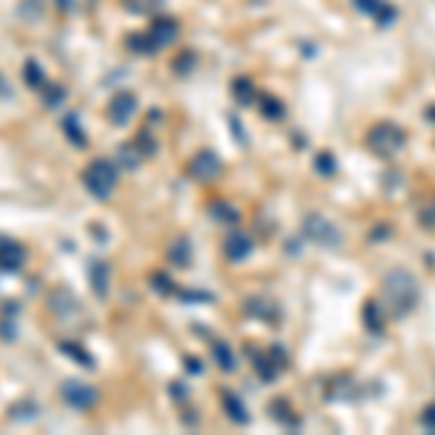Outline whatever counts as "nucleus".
Returning <instances> with one entry per match:
<instances>
[{
    "label": "nucleus",
    "instance_id": "8",
    "mask_svg": "<svg viewBox=\"0 0 435 435\" xmlns=\"http://www.w3.org/2000/svg\"><path fill=\"white\" fill-rule=\"evenodd\" d=\"M189 174L194 180H215L221 174V160L212 151H198L189 163Z\"/></svg>",
    "mask_w": 435,
    "mask_h": 435
},
{
    "label": "nucleus",
    "instance_id": "20",
    "mask_svg": "<svg viewBox=\"0 0 435 435\" xmlns=\"http://www.w3.org/2000/svg\"><path fill=\"white\" fill-rule=\"evenodd\" d=\"M38 412H41V406H38V403H32V401H21V403L12 406L9 418H12V421H32V418H38Z\"/></svg>",
    "mask_w": 435,
    "mask_h": 435
},
{
    "label": "nucleus",
    "instance_id": "2",
    "mask_svg": "<svg viewBox=\"0 0 435 435\" xmlns=\"http://www.w3.org/2000/svg\"><path fill=\"white\" fill-rule=\"evenodd\" d=\"M81 183L84 189H88L96 201H108L110 194H114L117 183H119V174H117V165L99 157V160H93L88 168L81 172Z\"/></svg>",
    "mask_w": 435,
    "mask_h": 435
},
{
    "label": "nucleus",
    "instance_id": "1",
    "mask_svg": "<svg viewBox=\"0 0 435 435\" xmlns=\"http://www.w3.org/2000/svg\"><path fill=\"white\" fill-rule=\"evenodd\" d=\"M415 302H418V282L406 270H395L383 282V307H386V316L403 319L415 307Z\"/></svg>",
    "mask_w": 435,
    "mask_h": 435
},
{
    "label": "nucleus",
    "instance_id": "9",
    "mask_svg": "<svg viewBox=\"0 0 435 435\" xmlns=\"http://www.w3.org/2000/svg\"><path fill=\"white\" fill-rule=\"evenodd\" d=\"M88 282L90 290L96 293V299H108V290H110V264L102 259H90L88 261Z\"/></svg>",
    "mask_w": 435,
    "mask_h": 435
},
{
    "label": "nucleus",
    "instance_id": "10",
    "mask_svg": "<svg viewBox=\"0 0 435 435\" xmlns=\"http://www.w3.org/2000/svg\"><path fill=\"white\" fill-rule=\"evenodd\" d=\"M26 261V250L12 241V238H0V273H18Z\"/></svg>",
    "mask_w": 435,
    "mask_h": 435
},
{
    "label": "nucleus",
    "instance_id": "7",
    "mask_svg": "<svg viewBox=\"0 0 435 435\" xmlns=\"http://www.w3.org/2000/svg\"><path fill=\"white\" fill-rule=\"evenodd\" d=\"M134 114H136V96L128 90H119L108 105V119L114 125H128Z\"/></svg>",
    "mask_w": 435,
    "mask_h": 435
},
{
    "label": "nucleus",
    "instance_id": "22",
    "mask_svg": "<svg viewBox=\"0 0 435 435\" xmlns=\"http://www.w3.org/2000/svg\"><path fill=\"white\" fill-rule=\"evenodd\" d=\"M134 145H136V151L143 154V157H154V154H157V143L151 139V131H139L136 139H134Z\"/></svg>",
    "mask_w": 435,
    "mask_h": 435
},
{
    "label": "nucleus",
    "instance_id": "3",
    "mask_svg": "<svg viewBox=\"0 0 435 435\" xmlns=\"http://www.w3.org/2000/svg\"><path fill=\"white\" fill-rule=\"evenodd\" d=\"M59 392H61L64 403L73 406L76 412H88V409H93V406H96V401H99V392H96V386L84 383V381H73V377L64 381Z\"/></svg>",
    "mask_w": 435,
    "mask_h": 435
},
{
    "label": "nucleus",
    "instance_id": "25",
    "mask_svg": "<svg viewBox=\"0 0 435 435\" xmlns=\"http://www.w3.org/2000/svg\"><path fill=\"white\" fill-rule=\"evenodd\" d=\"M172 261H180V264H186V261H189V241H186V238H180V241L174 244V250H172Z\"/></svg>",
    "mask_w": 435,
    "mask_h": 435
},
{
    "label": "nucleus",
    "instance_id": "11",
    "mask_svg": "<svg viewBox=\"0 0 435 435\" xmlns=\"http://www.w3.org/2000/svg\"><path fill=\"white\" fill-rule=\"evenodd\" d=\"M177 30H180V26H177V21L174 18H165V15H160L157 21H154L151 23V41H154V44H157V50L160 47H165V44H172V41L177 38Z\"/></svg>",
    "mask_w": 435,
    "mask_h": 435
},
{
    "label": "nucleus",
    "instance_id": "13",
    "mask_svg": "<svg viewBox=\"0 0 435 435\" xmlns=\"http://www.w3.org/2000/svg\"><path fill=\"white\" fill-rule=\"evenodd\" d=\"M18 302H6L3 305V314H0V340L3 343H15L18 340Z\"/></svg>",
    "mask_w": 435,
    "mask_h": 435
},
{
    "label": "nucleus",
    "instance_id": "12",
    "mask_svg": "<svg viewBox=\"0 0 435 435\" xmlns=\"http://www.w3.org/2000/svg\"><path fill=\"white\" fill-rule=\"evenodd\" d=\"M55 348L64 354V357H70L76 363V366H81V369H96V363H93V354L88 352V348H81L79 343H73V340H59L55 343Z\"/></svg>",
    "mask_w": 435,
    "mask_h": 435
},
{
    "label": "nucleus",
    "instance_id": "29",
    "mask_svg": "<svg viewBox=\"0 0 435 435\" xmlns=\"http://www.w3.org/2000/svg\"><path fill=\"white\" fill-rule=\"evenodd\" d=\"M316 168H319V172H325V174H331L334 172V160L328 157V154H322V157H316Z\"/></svg>",
    "mask_w": 435,
    "mask_h": 435
},
{
    "label": "nucleus",
    "instance_id": "4",
    "mask_svg": "<svg viewBox=\"0 0 435 435\" xmlns=\"http://www.w3.org/2000/svg\"><path fill=\"white\" fill-rule=\"evenodd\" d=\"M403 145V134L395 128V125H381L369 134V148L377 154V157H392L398 148Z\"/></svg>",
    "mask_w": 435,
    "mask_h": 435
},
{
    "label": "nucleus",
    "instance_id": "18",
    "mask_svg": "<svg viewBox=\"0 0 435 435\" xmlns=\"http://www.w3.org/2000/svg\"><path fill=\"white\" fill-rule=\"evenodd\" d=\"M223 409H227V415L235 421V424H247V412H244V403L238 401L232 392H227V395H223Z\"/></svg>",
    "mask_w": 435,
    "mask_h": 435
},
{
    "label": "nucleus",
    "instance_id": "19",
    "mask_svg": "<svg viewBox=\"0 0 435 435\" xmlns=\"http://www.w3.org/2000/svg\"><path fill=\"white\" fill-rule=\"evenodd\" d=\"M212 357H215V363H218L223 372H232V369H235V357H232V352H230L227 343L215 340V343H212Z\"/></svg>",
    "mask_w": 435,
    "mask_h": 435
},
{
    "label": "nucleus",
    "instance_id": "21",
    "mask_svg": "<svg viewBox=\"0 0 435 435\" xmlns=\"http://www.w3.org/2000/svg\"><path fill=\"white\" fill-rule=\"evenodd\" d=\"M117 157H119V163H122L125 168H136V165H139V157H143V154L136 151L134 143H125V145H119V154H117Z\"/></svg>",
    "mask_w": 435,
    "mask_h": 435
},
{
    "label": "nucleus",
    "instance_id": "16",
    "mask_svg": "<svg viewBox=\"0 0 435 435\" xmlns=\"http://www.w3.org/2000/svg\"><path fill=\"white\" fill-rule=\"evenodd\" d=\"M23 81H26V88H32V90H44L47 88V73H44V67H41L35 59H26Z\"/></svg>",
    "mask_w": 435,
    "mask_h": 435
},
{
    "label": "nucleus",
    "instance_id": "26",
    "mask_svg": "<svg viewBox=\"0 0 435 435\" xmlns=\"http://www.w3.org/2000/svg\"><path fill=\"white\" fill-rule=\"evenodd\" d=\"M151 285L157 287V290H163V293H174V285H172V279H168L165 273H154V276H151Z\"/></svg>",
    "mask_w": 435,
    "mask_h": 435
},
{
    "label": "nucleus",
    "instance_id": "27",
    "mask_svg": "<svg viewBox=\"0 0 435 435\" xmlns=\"http://www.w3.org/2000/svg\"><path fill=\"white\" fill-rule=\"evenodd\" d=\"M383 319H386V316H381V314H377V302H372V305H369V325H372L374 331H381Z\"/></svg>",
    "mask_w": 435,
    "mask_h": 435
},
{
    "label": "nucleus",
    "instance_id": "17",
    "mask_svg": "<svg viewBox=\"0 0 435 435\" xmlns=\"http://www.w3.org/2000/svg\"><path fill=\"white\" fill-rule=\"evenodd\" d=\"M41 99H44V105H47L50 110L61 108L64 99H67V88H64V84H52V81H47V88L41 90Z\"/></svg>",
    "mask_w": 435,
    "mask_h": 435
},
{
    "label": "nucleus",
    "instance_id": "28",
    "mask_svg": "<svg viewBox=\"0 0 435 435\" xmlns=\"http://www.w3.org/2000/svg\"><path fill=\"white\" fill-rule=\"evenodd\" d=\"M421 424H424L427 429H432V432H435V403H432V406H427V412L421 415Z\"/></svg>",
    "mask_w": 435,
    "mask_h": 435
},
{
    "label": "nucleus",
    "instance_id": "31",
    "mask_svg": "<svg viewBox=\"0 0 435 435\" xmlns=\"http://www.w3.org/2000/svg\"><path fill=\"white\" fill-rule=\"evenodd\" d=\"M55 3H59V9H70V6H73V0H55Z\"/></svg>",
    "mask_w": 435,
    "mask_h": 435
},
{
    "label": "nucleus",
    "instance_id": "30",
    "mask_svg": "<svg viewBox=\"0 0 435 435\" xmlns=\"http://www.w3.org/2000/svg\"><path fill=\"white\" fill-rule=\"evenodd\" d=\"M0 99H12V84L3 79V73H0Z\"/></svg>",
    "mask_w": 435,
    "mask_h": 435
},
{
    "label": "nucleus",
    "instance_id": "15",
    "mask_svg": "<svg viewBox=\"0 0 435 435\" xmlns=\"http://www.w3.org/2000/svg\"><path fill=\"white\" fill-rule=\"evenodd\" d=\"M61 131H64V136H67L76 148L88 145V134H84V128L79 125V117H76V114H67V117L61 119Z\"/></svg>",
    "mask_w": 435,
    "mask_h": 435
},
{
    "label": "nucleus",
    "instance_id": "24",
    "mask_svg": "<svg viewBox=\"0 0 435 435\" xmlns=\"http://www.w3.org/2000/svg\"><path fill=\"white\" fill-rule=\"evenodd\" d=\"M122 3L128 6L131 12H139V15H145V12H154V9H157V6L163 3V0H122Z\"/></svg>",
    "mask_w": 435,
    "mask_h": 435
},
{
    "label": "nucleus",
    "instance_id": "23",
    "mask_svg": "<svg viewBox=\"0 0 435 435\" xmlns=\"http://www.w3.org/2000/svg\"><path fill=\"white\" fill-rule=\"evenodd\" d=\"M128 47L134 52H154V50H157V44L151 41V35H128Z\"/></svg>",
    "mask_w": 435,
    "mask_h": 435
},
{
    "label": "nucleus",
    "instance_id": "6",
    "mask_svg": "<svg viewBox=\"0 0 435 435\" xmlns=\"http://www.w3.org/2000/svg\"><path fill=\"white\" fill-rule=\"evenodd\" d=\"M305 232L311 235L319 247H336V244H340V230H336L331 221L319 218V215H311V218H307Z\"/></svg>",
    "mask_w": 435,
    "mask_h": 435
},
{
    "label": "nucleus",
    "instance_id": "5",
    "mask_svg": "<svg viewBox=\"0 0 435 435\" xmlns=\"http://www.w3.org/2000/svg\"><path fill=\"white\" fill-rule=\"evenodd\" d=\"M47 305H50V314H52L55 319H61V322H73V319L79 316V311H81V305H79V299L73 296V290H67V287L52 290L50 299H47Z\"/></svg>",
    "mask_w": 435,
    "mask_h": 435
},
{
    "label": "nucleus",
    "instance_id": "14",
    "mask_svg": "<svg viewBox=\"0 0 435 435\" xmlns=\"http://www.w3.org/2000/svg\"><path fill=\"white\" fill-rule=\"evenodd\" d=\"M250 250H252V241H250V235H244V232H232L227 241H223V252H227V259H232V261L247 259Z\"/></svg>",
    "mask_w": 435,
    "mask_h": 435
}]
</instances>
